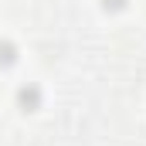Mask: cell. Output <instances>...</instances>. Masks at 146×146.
Instances as JSON below:
<instances>
[{"mask_svg":"<svg viewBox=\"0 0 146 146\" xmlns=\"http://www.w3.org/2000/svg\"><path fill=\"white\" fill-rule=\"evenodd\" d=\"M17 106L24 112H34L37 106H41V88H37V85H24V88L17 92Z\"/></svg>","mask_w":146,"mask_h":146,"instance_id":"6da1fadb","label":"cell"},{"mask_svg":"<svg viewBox=\"0 0 146 146\" xmlns=\"http://www.w3.org/2000/svg\"><path fill=\"white\" fill-rule=\"evenodd\" d=\"M14 58H17V48H14L10 41H3V44H0V65H10Z\"/></svg>","mask_w":146,"mask_h":146,"instance_id":"7a4b0ae2","label":"cell"},{"mask_svg":"<svg viewBox=\"0 0 146 146\" xmlns=\"http://www.w3.org/2000/svg\"><path fill=\"white\" fill-rule=\"evenodd\" d=\"M102 7H109V10H119V7H126V0H102Z\"/></svg>","mask_w":146,"mask_h":146,"instance_id":"3957f363","label":"cell"}]
</instances>
